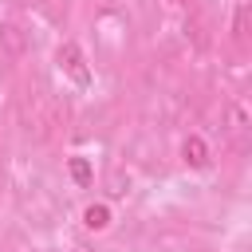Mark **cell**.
Masks as SVG:
<instances>
[{"mask_svg":"<svg viewBox=\"0 0 252 252\" xmlns=\"http://www.w3.org/2000/svg\"><path fill=\"white\" fill-rule=\"evenodd\" d=\"M59 67H63V71H67V75H71L79 87H87V83H91V71H87L83 51H79L75 43H63V47H59Z\"/></svg>","mask_w":252,"mask_h":252,"instance_id":"cell-1","label":"cell"},{"mask_svg":"<svg viewBox=\"0 0 252 252\" xmlns=\"http://www.w3.org/2000/svg\"><path fill=\"white\" fill-rule=\"evenodd\" d=\"M181 154H185V161H189V165H197V169H205V165H209V146H205L197 134H189V138H185Z\"/></svg>","mask_w":252,"mask_h":252,"instance_id":"cell-2","label":"cell"},{"mask_svg":"<svg viewBox=\"0 0 252 252\" xmlns=\"http://www.w3.org/2000/svg\"><path fill=\"white\" fill-rule=\"evenodd\" d=\"M0 47H4L8 55H24V32H20L16 24H4V28H0Z\"/></svg>","mask_w":252,"mask_h":252,"instance_id":"cell-3","label":"cell"},{"mask_svg":"<svg viewBox=\"0 0 252 252\" xmlns=\"http://www.w3.org/2000/svg\"><path fill=\"white\" fill-rule=\"evenodd\" d=\"M83 224H87V228H106V224H110V209H106V205H87Z\"/></svg>","mask_w":252,"mask_h":252,"instance_id":"cell-4","label":"cell"},{"mask_svg":"<svg viewBox=\"0 0 252 252\" xmlns=\"http://www.w3.org/2000/svg\"><path fill=\"white\" fill-rule=\"evenodd\" d=\"M232 35H236V39H244V35H248V4H240V8H236V20H232Z\"/></svg>","mask_w":252,"mask_h":252,"instance_id":"cell-5","label":"cell"},{"mask_svg":"<svg viewBox=\"0 0 252 252\" xmlns=\"http://www.w3.org/2000/svg\"><path fill=\"white\" fill-rule=\"evenodd\" d=\"M71 173H75V181H87V177H91V169H87V161H79V158L71 161Z\"/></svg>","mask_w":252,"mask_h":252,"instance_id":"cell-6","label":"cell"},{"mask_svg":"<svg viewBox=\"0 0 252 252\" xmlns=\"http://www.w3.org/2000/svg\"><path fill=\"white\" fill-rule=\"evenodd\" d=\"M228 118H232V130L240 134V130H244V110H240V106H232V110H228Z\"/></svg>","mask_w":252,"mask_h":252,"instance_id":"cell-7","label":"cell"}]
</instances>
